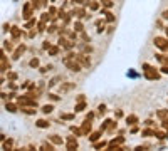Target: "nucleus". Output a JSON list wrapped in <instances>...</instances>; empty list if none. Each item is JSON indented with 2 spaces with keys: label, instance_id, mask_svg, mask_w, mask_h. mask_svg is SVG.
I'll list each match as a JSON object with an SVG mask.
<instances>
[{
  "label": "nucleus",
  "instance_id": "nucleus-34",
  "mask_svg": "<svg viewBox=\"0 0 168 151\" xmlns=\"http://www.w3.org/2000/svg\"><path fill=\"white\" fill-rule=\"evenodd\" d=\"M71 131H72V133H76V134H83V131H81V129H77V128H74V126H71Z\"/></svg>",
  "mask_w": 168,
  "mask_h": 151
},
{
  "label": "nucleus",
  "instance_id": "nucleus-9",
  "mask_svg": "<svg viewBox=\"0 0 168 151\" xmlns=\"http://www.w3.org/2000/svg\"><path fill=\"white\" fill-rule=\"evenodd\" d=\"M81 131H83V134H88V133L91 131V121L86 119L84 123H83V128H81Z\"/></svg>",
  "mask_w": 168,
  "mask_h": 151
},
{
  "label": "nucleus",
  "instance_id": "nucleus-46",
  "mask_svg": "<svg viewBox=\"0 0 168 151\" xmlns=\"http://www.w3.org/2000/svg\"><path fill=\"white\" fill-rule=\"evenodd\" d=\"M2 139H3V134H0V141H2Z\"/></svg>",
  "mask_w": 168,
  "mask_h": 151
},
{
  "label": "nucleus",
  "instance_id": "nucleus-30",
  "mask_svg": "<svg viewBox=\"0 0 168 151\" xmlns=\"http://www.w3.org/2000/svg\"><path fill=\"white\" fill-rule=\"evenodd\" d=\"M155 136H156V138H158V139H163V138H166V136H165V133H162V131H155Z\"/></svg>",
  "mask_w": 168,
  "mask_h": 151
},
{
  "label": "nucleus",
  "instance_id": "nucleus-27",
  "mask_svg": "<svg viewBox=\"0 0 168 151\" xmlns=\"http://www.w3.org/2000/svg\"><path fill=\"white\" fill-rule=\"evenodd\" d=\"M74 29H76V32H83V30H84V29H83V24H81V22H76V24H74Z\"/></svg>",
  "mask_w": 168,
  "mask_h": 151
},
{
  "label": "nucleus",
  "instance_id": "nucleus-40",
  "mask_svg": "<svg viewBox=\"0 0 168 151\" xmlns=\"http://www.w3.org/2000/svg\"><path fill=\"white\" fill-rule=\"evenodd\" d=\"M49 96H51L52 101H57V99H59V96H56V94H49Z\"/></svg>",
  "mask_w": 168,
  "mask_h": 151
},
{
  "label": "nucleus",
  "instance_id": "nucleus-45",
  "mask_svg": "<svg viewBox=\"0 0 168 151\" xmlns=\"http://www.w3.org/2000/svg\"><path fill=\"white\" fill-rule=\"evenodd\" d=\"M72 2H76V3H86V0H72Z\"/></svg>",
  "mask_w": 168,
  "mask_h": 151
},
{
  "label": "nucleus",
  "instance_id": "nucleus-44",
  "mask_svg": "<svg viewBox=\"0 0 168 151\" xmlns=\"http://www.w3.org/2000/svg\"><path fill=\"white\" fill-rule=\"evenodd\" d=\"M162 72H165V74H168V66H165V67H162Z\"/></svg>",
  "mask_w": 168,
  "mask_h": 151
},
{
  "label": "nucleus",
  "instance_id": "nucleus-36",
  "mask_svg": "<svg viewBox=\"0 0 168 151\" xmlns=\"http://www.w3.org/2000/svg\"><path fill=\"white\" fill-rule=\"evenodd\" d=\"M57 81H59V77H54L51 82H49V87H52V86H56L57 84Z\"/></svg>",
  "mask_w": 168,
  "mask_h": 151
},
{
  "label": "nucleus",
  "instance_id": "nucleus-4",
  "mask_svg": "<svg viewBox=\"0 0 168 151\" xmlns=\"http://www.w3.org/2000/svg\"><path fill=\"white\" fill-rule=\"evenodd\" d=\"M155 45L156 47H160L162 50H168V39H165V37H155Z\"/></svg>",
  "mask_w": 168,
  "mask_h": 151
},
{
  "label": "nucleus",
  "instance_id": "nucleus-13",
  "mask_svg": "<svg viewBox=\"0 0 168 151\" xmlns=\"http://www.w3.org/2000/svg\"><path fill=\"white\" fill-rule=\"evenodd\" d=\"M126 123L130 124V126H135V124L138 123V118L135 116V114H131V116H128V118H126Z\"/></svg>",
  "mask_w": 168,
  "mask_h": 151
},
{
  "label": "nucleus",
  "instance_id": "nucleus-21",
  "mask_svg": "<svg viewBox=\"0 0 168 151\" xmlns=\"http://www.w3.org/2000/svg\"><path fill=\"white\" fill-rule=\"evenodd\" d=\"M37 128H49V123L44 121V119H39L37 121Z\"/></svg>",
  "mask_w": 168,
  "mask_h": 151
},
{
  "label": "nucleus",
  "instance_id": "nucleus-47",
  "mask_svg": "<svg viewBox=\"0 0 168 151\" xmlns=\"http://www.w3.org/2000/svg\"><path fill=\"white\" fill-rule=\"evenodd\" d=\"M2 82H3V79H0V84H2Z\"/></svg>",
  "mask_w": 168,
  "mask_h": 151
},
{
  "label": "nucleus",
  "instance_id": "nucleus-39",
  "mask_svg": "<svg viewBox=\"0 0 168 151\" xmlns=\"http://www.w3.org/2000/svg\"><path fill=\"white\" fill-rule=\"evenodd\" d=\"M162 123H163V124H162V126H163V128H168V119H166V118H165V119H163V121H162Z\"/></svg>",
  "mask_w": 168,
  "mask_h": 151
},
{
  "label": "nucleus",
  "instance_id": "nucleus-16",
  "mask_svg": "<svg viewBox=\"0 0 168 151\" xmlns=\"http://www.w3.org/2000/svg\"><path fill=\"white\" fill-rule=\"evenodd\" d=\"M52 109H54V106H52V104H45V106H42V113H45V114L52 113Z\"/></svg>",
  "mask_w": 168,
  "mask_h": 151
},
{
  "label": "nucleus",
  "instance_id": "nucleus-17",
  "mask_svg": "<svg viewBox=\"0 0 168 151\" xmlns=\"http://www.w3.org/2000/svg\"><path fill=\"white\" fill-rule=\"evenodd\" d=\"M101 5L106 7V9H111V7L114 5V2L113 0H101Z\"/></svg>",
  "mask_w": 168,
  "mask_h": 151
},
{
  "label": "nucleus",
  "instance_id": "nucleus-2",
  "mask_svg": "<svg viewBox=\"0 0 168 151\" xmlns=\"http://www.w3.org/2000/svg\"><path fill=\"white\" fill-rule=\"evenodd\" d=\"M143 71H145L146 79H150V81H153V79L158 81V79H160V72H158V71H155L151 66H148V64H143Z\"/></svg>",
  "mask_w": 168,
  "mask_h": 151
},
{
  "label": "nucleus",
  "instance_id": "nucleus-35",
  "mask_svg": "<svg viewBox=\"0 0 168 151\" xmlns=\"http://www.w3.org/2000/svg\"><path fill=\"white\" fill-rule=\"evenodd\" d=\"M103 146H106V143H104V141H101V143H94V148H96V149L103 148Z\"/></svg>",
  "mask_w": 168,
  "mask_h": 151
},
{
  "label": "nucleus",
  "instance_id": "nucleus-28",
  "mask_svg": "<svg viewBox=\"0 0 168 151\" xmlns=\"http://www.w3.org/2000/svg\"><path fill=\"white\" fill-rule=\"evenodd\" d=\"M71 87H74V84H64L62 87H61V91H62V92H66V91H69Z\"/></svg>",
  "mask_w": 168,
  "mask_h": 151
},
{
  "label": "nucleus",
  "instance_id": "nucleus-48",
  "mask_svg": "<svg viewBox=\"0 0 168 151\" xmlns=\"http://www.w3.org/2000/svg\"><path fill=\"white\" fill-rule=\"evenodd\" d=\"M166 37H168V29H166Z\"/></svg>",
  "mask_w": 168,
  "mask_h": 151
},
{
  "label": "nucleus",
  "instance_id": "nucleus-6",
  "mask_svg": "<svg viewBox=\"0 0 168 151\" xmlns=\"http://www.w3.org/2000/svg\"><path fill=\"white\" fill-rule=\"evenodd\" d=\"M59 45H61V47H64V49H71V47H74V42H71V41H67V39L61 37L59 39Z\"/></svg>",
  "mask_w": 168,
  "mask_h": 151
},
{
  "label": "nucleus",
  "instance_id": "nucleus-5",
  "mask_svg": "<svg viewBox=\"0 0 168 151\" xmlns=\"http://www.w3.org/2000/svg\"><path fill=\"white\" fill-rule=\"evenodd\" d=\"M76 59H77V62H79L81 66H84V67H89V64H91L89 57H86L84 54H79V56H76Z\"/></svg>",
  "mask_w": 168,
  "mask_h": 151
},
{
  "label": "nucleus",
  "instance_id": "nucleus-42",
  "mask_svg": "<svg viewBox=\"0 0 168 151\" xmlns=\"http://www.w3.org/2000/svg\"><path fill=\"white\" fill-rule=\"evenodd\" d=\"M162 15H163V19H166V20H168V10H165V12H163Z\"/></svg>",
  "mask_w": 168,
  "mask_h": 151
},
{
  "label": "nucleus",
  "instance_id": "nucleus-24",
  "mask_svg": "<svg viewBox=\"0 0 168 151\" xmlns=\"http://www.w3.org/2000/svg\"><path fill=\"white\" fill-rule=\"evenodd\" d=\"M12 145H14L12 139H7V141L3 143V148H5V149H12Z\"/></svg>",
  "mask_w": 168,
  "mask_h": 151
},
{
  "label": "nucleus",
  "instance_id": "nucleus-11",
  "mask_svg": "<svg viewBox=\"0 0 168 151\" xmlns=\"http://www.w3.org/2000/svg\"><path fill=\"white\" fill-rule=\"evenodd\" d=\"M71 15H76V17H79V19H83V17H86V12H84V9H76V10L71 12Z\"/></svg>",
  "mask_w": 168,
  "mask_h": 151
},
{
  "label": "nucleus",
  "instance_id": "nucleus-41",
  "mask_svg": "<svg viewBox=\"0 0 168 151\" xmlns=\"http://www.w3.org/2000/svg\"><path fill=\"white\" fill-rule=\"evenodd\" d=\"M56 29H57L56 25H51V27H49V32H56Z\"/></svg>",
  "mask_w": 168,
  "mask_h": 151
},
{
  "label": "nucleus",
  "instance_id": "nucleus-49",
  "mask_svg": "<svg viewBox=\"0 0 168 151\" xmlns=\"http://www.w3.org/2000/svg\"><path fill=\"white\" fill-rule=\"evenodd\" d=\"M51 2H56V0H51Z\"/></svg>",
  "mask_w": 168,
  "mask_h": 151
},
{
  "label": "nucleus",
  "instance_id": "nucleus-25",
  "mask_svg": "<svg viewBox=\"0 0 168 151\" xmlns=\"http://www.w3.org/2000/svg\"><path fill=\"white\" fill-rule=\"evenodd\" d=\"M141 134L143 136H155V129H145Z\"/></svg>",
  "mask_w": 168,
  "mask_h": 151
},
{
  "label": "nucleus",
  "instance_id": "nucleus-33",
  "mask_svg": "<svg viewBox=\"0 0 168 151\" xmlns=\"http://www.w3.org/2000/svg\"><path fill=\"white\" fill-rule=\"evenodd\" d=\"M62 119H74V114H61Z\"/></svg>",
  "mask_w": 168,
  "mask_h": 151
},
{
  "label": "nucleus",
  "instance_id": "nucleus-29",
  "mask_svg": "<svg viewBox=\"0 0 168 151\" xmlns=\"http://www.w3.org/2000/svg\"><path fill=\"white\" fill-rule=\"evenodd\" d=\"M106 20H108V22H114V15L111 12H106Z\"/></svg>",
  "mask_w": 168,
  "mask_h": 151
},
{
  "label": "nucleus",
  "instance_id": "nucleus-15",
  "mask_svg": "<svg viewBox=\"0 0 168 151\" xmlns=\"http://www.w3.org/2000/svg\"><path fill=\"white\" fill-rule=\"evenodd\" d=\"M34 106H20V111H24L25 114H34L35 109H32Z\"/></svg>",
  "mask_w": 168,
  "mask_h": 151
},
{
  "label": "nucleus",
  "instance_id": "nucleus-19",
  "mask_svg": "<svg viewBox=\"0 0 168 151\" xmlns=\"http://www.w3.org/2000/svg\"><path fill=\"white\" fill-rule=\"evenodd\" d=\"M84 107H86V103H84V101H77L76 111H84Z\"/></svg>",
  "mask_w": 168,
  "mask_h": 151
},
{
  "label": "nucleus",
  "instance_id": "nucleus-26",
  "mask_svg": "<svg viewBox=\"0 0 168 151\" xmlns=\"http://www.w3.org/2000/svg\"><path fill=\"white\" fill-rule=\"evenodd\" d=\"M42 149H49V151H52V149H54V146H52L51 143H42Z\"/></svg>",
  "mask_w": 168,
  "mask_h": 151
},
{
  "label": "nucleus",
  "instance_id": "nucleus-23",
  "mask_svg": "<svg viewBox=\"0 0 168 151\" xmlns=\"http://www.w3.org/2000/svg\"><path fill=\"white\" fill-rule=\"evenodd\" d=\"M96 27H98V32H99V34H101V32H104V24H103L101 20H98V22H96Z\"/></svg>",
  "mask_w": 168,
  "mask_h": 151
},
{
  "label": "nucleus",
  "instance_id": "nucleus-22",
  "mask_svg": "<svg viewBox=\"0 0 168 151\" xmlns=\"http://www.w3.org/2000/svg\"><path fill=\"white\" fill-rule=\"evenodd\" d=\"M99 5H101V3L94 2V0H92V2H89V9H91V10H98V9H99Z\"/></svg>",
  "mask_w": 168,
  "mask_h": 151
},
{
  "label": "nucleus",
  "instance_id": "nucleus-18",
  "mask_svg": "<svg viewBox=\"0 0 168 151\" xmlns=\"http://www.w3.org/2000/svg\"><path fill=\"white\" fill-rule=\"evenodd\" d=\"M99 138H101V131H98V133H92V134L89 136V139H91L92 143H94V141H98Z\"/></svg>",
  "mask_w": 168,
  "mask_h": 151
},
{
  "label": "nucleus",
  "instance_id": "nucleus-1",
  "mask_svg": "<svg viewBox=\"0 0 168 151\" xmlns=\"http://www.w3.org/2000/svg\"><path fill=\"white\" fill-rule=\"evenodd\" d=\"M62 62L66 64V66L69 67V71H72V72H79V71H81V67H83L79 62H77V59L74 60V57H69V56H67V57H64V59H62Z\"/></svg>",
  "mask_w": 168,
  "mask_h": 151
},
{
  "label": "nucleus",
  "instance_id": "nucleus-38",
  "mask_svg": "<svg viewBox=\"0 0 168 151\" xmlns=\"http://www.w3.org/2000/svg\"><path fill=\"white\" fill-rule=\"evenodd\" d=\"M98 109H99V113H101V114H104V111H106V106H104V104H101V106H99Z\"/></svg>",
  "mask_w": 168,
  "mask_h": 151
},
{
  "label": "nucleus",
  "instance_id": "nucleus-3",
  "mask_svg": "<svg viewBox=\"0 0 168 151\" xmlns=\"http://www.w3.org/2000/svg\"><path fill=\"white\" fill-rule=\"evenodd\" d=\"M32 15H34V5H32V2H25L24 3V9H22V17L25 20H29Z\"/></svg>",
  "mask_w": 168,
  "mask_h": 151
},
{
  "label": "nucleus",
  "instance_id": "nucleus-7",
  "mask_svg": "<svg viewBox=\"0 0 168 151\" xmlns=\"http://www.w3.org/2000/svg\"><path fill=\"white\" fill-rule=\"evenodd\" d=\"M77 141L74 139V136H71L69 139H67V149H77Z\"/></svg>",
  "mask_w": 168,
  "mask_h": 151
},
{
  "label": "nucleus",
  "instance_id": "nucleus-10",
  "mask_svg": "<svg viewBox=\"0 0 168 151\" xmlns=\"http://www.w3.org/2000/svg\"><path fill=\"white\" fill-rule=\"evenodd\" d=\"M25 52V45H20L19 49L15 50V52H14V56H12V59H19L20 56H22V54Z\"/></svg>",
  "mask_w": 168,
  "mask_h": 151
},
{
  "label": "nucleus",
  "instance_id": "nucleus-12",
  "mask_svg": "<svg viewBox=\"0 0 168 151\" xmlns=\"http://www.w3.org/2000/svg\"><path fill=\"white\" fill-rule=\"evenodd\" d=\"M49 139H51L52 145H62V138H61V136H57V134H52Z\"/></svg>",
  "mask_w": 168,
  "mask_h": 151
},
{
  "label": "nucleus",
  "instance_id": "nucleus-8",
  "mask_svg": "<svg viewBox=\"0 0 168 151\" xmlns=\"http://www.w3.org/2000/svg\"><path fill=\"white\" fill-rule=\"evenodd\" d=\"M10 34H12V39H19L22 35V30H20V27H12L10 29Z\"/></svg>",
  "mask_w": 168,
  "mask_h": 151
},
{
  "label": "nucleus",
  "instance_id": "nucleus-31",
  "mask_svg": "<svg viewBox=\"0 0 168 151\" xmlns=\"http://www.w3.org/2000/svg\"><path fill=\"white\" fill-rule=\"evenodd\" d=\"M37 66H39V59H37V57H34V59L30 60V67H37Z\"/></svg>",
  "mask_w": 168,
  "mask_h": 151
},
{
  "label": "nucleus",
  "instance_id": "nucleus-32",
  "mask_svg": "<svg viewBox=\"0 0 168 151\" xmlns=\"http://www.w3.org/2000/svg\"><path fill=\"white\" fill-rule=\"evenodd\" d=\"M168 116L166 111H158V118H162V119H165V118Z\"/></svg>",
  "mask_w": 168,
  "mask_h": 151
},
{
  "label": "nucleus",
  "instance_id": "nucleus-43",
  "mask_svg": "<svg viewBox=\"0 0 168 151\" xmlns=\"http://www.w3.org/2000/svg\"><path fill=\"white\" fill-rule=\"evenodd\" d=\"M15 77H17V74H14V72L9 74V79H15Z\"/></svg>",
  "mask_w": 168,
  "mask_h": 151
},
{
  "label": "nucleus",
  "instance_id": "nucleus-20",
  "mask_svg": "<svg viewBox=\"0 0 168 151\" xmlns=\"http://www.w3.org/2000/svg\"><path fill=\"white\" fill-rule=\"evenodd\" d=\"M7 111H10V113H15V111H17V106H15V104H12V103H7Z\"/></svg>",
  "mask_w": 168,
  "mask_h": 151
},
{
  "label": "nucleus",
  "instance_id": "nucleus-14",
  "mask_svg": "<svg viewBox=\"0 0 168 151\" xmlns=\"http://www.w3.org/2000/svg\"><path fill=\"white\" fill-rule=\"evenodd\" d=\"M59 50H61V45H51V47H49V54H51V56H57Z\"/></svg>",
  "mask_w": 168,
  "mask_h": 151
},
{
  "label": "nucleus",
  "instance_id": "nucleus-37",
  "mask_svg": "<svg viewBox=\"0 0 168 151\" xmlns=\"http://www.w3.org/2000/svg\"><path fill=\"white\" fill-rule=\"evenodd\" d=\"M3 49H5V50H12V44H10V42H5V44H3Z\"/></svg>",
  "mask_w": 168,
  "mask_h": 151
}]
</instances>
